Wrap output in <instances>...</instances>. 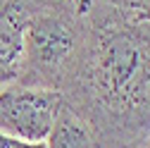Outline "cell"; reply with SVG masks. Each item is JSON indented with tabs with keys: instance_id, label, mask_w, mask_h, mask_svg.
<instances>
[{
	"instance_id": "obj_4",
	"label": "cell",
	"mask_w": 150,
	"mask_h": 148,
	"mask_svg": "<svg viewBox=\"0 0 150 148\" xmlns=\"http://www.w3.org/2000/svg\"><path fill=\"white\" fill-rule=\"evenodd\" d=\"M45 0H0V88L17 84L24 62V36Z\"/></svg>"
},
{
	"instance_id": "obj_1",
	"label": "cell",
	"mask_w": 150,
	"mask_h": 148,
	"mask_svg": "<svg viewBox=\"0 0 150 148\" xmlns=\"http://www.w3.org/2000/svg\"><path fill=\"white\" fill-rule=\"evenodd\" d=\"M86 38L67 105L91 124L100 148L136 143L150 132V22L100 0H81Z\"/></svg>"
},
{
	"instance_id": "obj_6",
	"label": "cell",
	"mask_w": 150,
	"mask_h": 148,
	"mask_svg": "<svg viewBox=\"0 0 150 148\" xmlns=\"http://www.w3.org/2000/svg\"><path fill=\"white\" fill-rule=\"evenodd\" d=\"M100 3L115 7L129 17H136V19H148L150 22V0H100Z\"/></svg>"
},
{
	"instance_id": "obj_5",
	"label": "cell",
	"mask_w": 150,
	"mask_h": 148,
	"mask_svg": "<svg viewBox=\"0 0 150 148\" xmlns=\"http://www.w3.org/2000/svg\"><path fill=\"white\" fill-rule=\"evenodd\" d=\"M43 143L45 148H100L98 136L93 134L91 124L76 110H71L67 100L57 112V117H55L52 129Z\"/></svg>"
},
{
	"instance_id": "obj_3",
	"label": "cell",
	"mask_w": 150,
	"mask_h": 148,
	"mask_svg": "<svg viewBox=\"0 0 150 148\" xmlns=\"http://www.w3.org/2000/svg\"><path fill=\"white\" fill-rule=\"evenodd\" d=\"M64 105V96L52 88L10 84L0 88V134L43 143Z\"/></svg>"
},
{
	"instance_id": "obj_8",
	"label": "cell",
	"mask_w": 150,
	"mask_h": 148,
	"mask_svg": "<svg viewBox=\"0 0 150 148\" xmlns=\"http://www.w3.org/2000/svg\"><path fill=\"white\" fill-rule=\"evenodd\" d=\"M141 148H150V132H148V134L141 139Z\"/></svg>"
},
{
	"instance_id": "obj_9",
	"label": "cell",
	"mask_w": 150,
	"mask_h": 148,
	"mask_svg": "<svg viewBox=\"0 0 150 148\" xmlns=\"http://www.w3.org/2000/svg\"><path fill=\"white\" fill-rule=\"evenodd\" d=\"M119 148H141V141H136V143H126V146H119Z\"/></svg>"
},
{
	"instance_id": "obj_7",
	"label": "cell",
	"mask_w": 150,
	"mask_h": 148,
	"mask_svg": "<svg viewBox=\"0 0 150 148\" xmlns=\"http://www.w3.org/2000/svg\"><path fill=\"white\" fill-rule=\"evenodd\" d=\"M0 148H45V143H31V141H22V139L0 134Z\"/></svg>"
},
{
	"instance_id": "obj_2",
	"label": "cell",
	"mask_w": 150,
	"mask_h": 148,
	"mask_svg": "<svg viewBox=\"0 0 150 148\" xmlns=\"http://www.w3.org/2000/svg\"><path fill=\"white\" fill-rule=\"evenodd\" d=\"M86 38L81 0H45L24 36V62L17 84L62 91L74 79Z\"/></svg>"
}]
</instances>
